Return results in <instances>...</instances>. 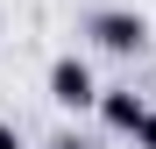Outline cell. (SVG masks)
Segmentation results:
<instances>
[{
	"mask_svg": "<svg viewBox=\"0 0 156 149\" xmlns=\"http://www.w3.org/2000/svg\"><path fill=\"white\" fill-rule=\"evenodd\" d=\"M128 142H135V149H156V107H142V121H135Z\"/></svg>",
	"mask_w": 156,
	"mask_h": 149,
	"instance_id": "277c9868",
	"label": "cell"
},
{
	"mask_svg": "<svg viewBox=\"0 0 156 149\" xmlns=\"http://www.w3.org/2000/svg\"><path fill=\"white\" fill-rule=\"evenodd\" d=\"M43 149H92V142H78V135H57V142H43Z\"/></svg>",
	"mask_w": 156,
	"mask_h": 149,
	"instance_id": "5b68a950",
	"label": "cell"
},
{
	"mask_svg": "<svg viewBox=\"0 0 156 149\" xmlns=\"http://www.w3.org/2000/svg\"><path fill=\"white\" fill-rule=\"evenodd\" d=\"M43 85H50V99H57L64 114H85V107H92V92H99V78H92V64L78 57V50H64V57H57V64L43 71Z\"/></svg>",
	"mask_w": 156,
	"mask_h": 149,
	"instance_id": "7a4b0ae2",
	"label": "cell"
},
{
	"mask_svg": "<svg viewBox=\"0 0 156 149\" xmlns=\"http://www.w3.org/2000/svg\"><path fill=\"white\" fill-rule=\"evenodd\" d=\"M92 107H99V121H107V135H135V121H142L149 99H142L135 85H99V92H92Z\"/></svg>",
	"mask_w": 156,
	"mask_h": 149,
	"instance_id": "3957f363",
	"label": "cell"
},
{
	"mask_svg": "<svg viewBox=\"0 0 156 149\" xmlns=\"http://www.w3.org/2000/svg\"><path fill=\"white\" fill-rule=\"evenodd\" d=\"M85 36H92V50H107V57H142L149 50V14H135V7H92Z\"/></svg>",
	"mask_w": 156,
	"mask_h": 149,
	"instance_id": "6da1fadb",
	"label": "cell"
},
{
	"mask_svg": "<svg viewBox=\"0 0 156 149\" xmlns=\"http://www.w3.org/2000/svg\"><path fill=\"white\" fill-rule=\"evenodd\" d=\"M0 149H21V135H14V128H7V121H0Z\"/></svg>",
	"mask_w": 156,
	"mask_h": 149,
	"instance_id": "8992f818",
	"label": "cell"
}]
</instances>
